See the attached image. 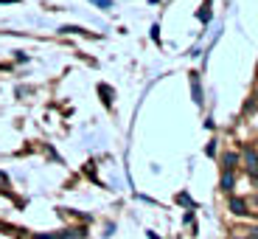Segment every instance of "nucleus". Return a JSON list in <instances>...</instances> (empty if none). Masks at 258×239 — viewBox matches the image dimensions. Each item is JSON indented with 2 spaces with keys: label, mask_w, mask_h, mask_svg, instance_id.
<instances>
[{
  "label": "nucleus",
  "mask_w": 258,
  "mask_h": 239,
  "mask_svg": "<svg viewBox=\"0 0 258 239\" xmlns=\"http://www.w3.org/2000/svg\"><path fill=\"white\" fill-rule=\"evenodd\" d=\"M244 166L250 175H258V152L255 149H244Z\"/></svg>",
  "instance_id": "1"
},
{
  "label": "nucleus",
  "mask_w": 258,
  "mask_h": 239,
  "mask_svg": "<svg viewBox=\"0 0 258 239\" xmlns=\"http://www.w3.org/2000/svg\"><path fill=\"white\" fill-rule=\"evenodd\" d=\"M230 211L236 214V217L250 214V211H247V200H244V197H230Z\"/></svg>",
  "instance_id": "2"
},
{
  "label": "nucleus",
  "mask_w": 258,
  "mask_h": 239,
  "mask_svg": "<svg viewBox=\"0 0 258 239\" xmlns=\"http://www.w3.org/2000/svg\"><path fill=\"white\" fill-rule=\"evenodd\" d=\"M191 90H194V102L202 104V87H200V76L197 73H191Z\"/></svg>",
  "instance_id": "3"
},
{
  "label": "nucleus",
  "mask_w": 258,
  "mask_h": 239,
  "mask_svg": "<svg viewBox=\"0 0 258 239\" xmlns=\"http://www.w3.org/2000/svg\"><path fill=\"white\" fill-rule=\"evenodd\" d=\"M59 34H90V31L82 28V26H62V28H59ZM90 37H93V34H90Z\"/></svg>",
  "instance_id": "4"
},
{
  "label": "nucleus",
  "mask_w": 258,
  "mask_h": 239,
  "mask_svg": "<svg viewBox=\"0 0 258 239\" xmlns=\"http://www.w3.org/2000/svg\"><path fill=\"white\" fill-rule=\"evenodd\" d=\"M98 93H101V99L107 104H112V87H110V84H98Z\"/></svg>",
  "instance_id": "5"
},
{
  "label": "nucleus",
  "mask_w": 258,
  "mask_h": 239,
  "mask_svg": "<svg viewBox=\"0 0 258 239\" xmlns=\"http://www.w3.org/2000/svg\"><path fill=\"white\" fill-rule=\"evenodd\" d=\"M230 188H233V175L225 172V175H222V192H230Z\"/></svg>",
  "instance_id": "6"
},
{
  "label": "nucleus",
  "mask_w": 258,
  "mask_h": 239,
  "mask_svg": "<svg viewBox=\"0 0 258 239\" xmlns=\"http://www.w3.org/2000/svg\"><path fill=\"white\" fill-rule=\"evenodd\" d=\"M222 163H225V169L230 172V169L236 166V163H239V155H233V152H230V155H225V161H222Z\"/></svg>",
  "instance_id": "7"
},
{
  "label": "nucleus",
  "mask_w": 258,
  "mask_h": 239,
  "mask_svg": "<svg viewBox=\"0 0 258 239\" xmlns=\"http://www.w3.org/2000/svg\"><path fill=\"white\" fill-rule=\"evenodd\" d=\"M90 3H96L98 9H112V0H90Z\"/></svg>",
  "instance_id": "8"
},
{
  "label": "nucleus",
  "mask_w": 258,
  "mask_h": 239,
  "mask_svg": "<svg viewBox=\"0 0 258 239\" xmlns=\"http://www.w3.org/2000/svg\"><path fill=\"white\" fill-rule=\"evenodd\" d=\"M197 17H200V20H202V23H208V20H211V12H208V6H202V12H200V14H197Z\"/></svg>",
  "instance_id": "9"
},
{
  "label": "nucleus",
  "mask_w": 258,
  "mask_h": 239,
  "mask_svg": "<svg viewBox=\"0 0 258 239\" xmlns=\"http://www.w3.org/2000/svg\"><path fill=\"white\" fill-rule=\"evenodd\" d=\"M244 239H258V228H250V231H247V236Z\"/></svg>",
  "instance_id": "10"
},
{
  "label": "nucleus",
  "mask_w": 258,
  "mask_h": 239,
  "mask_svg": "<svg viewBox=\"0 0 258 239\" xmlns=\"http://www.w3.org/2000/svg\"><path fill=\"white\" fill-rule=\"evenodd\" d=\"M0 3H20V0H0Z\"/></svg>",
  "instance_id": "11"
}]
</instances>
